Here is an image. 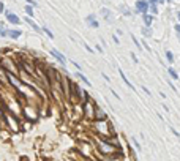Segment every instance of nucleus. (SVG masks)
Returning a JSON list of instances; mask_svg holds the SVG:
<instances>
[{"label": "nucleus", "mask_w": 180, "mask_h": 161, "mask_svg": "<svg viewBox=\"0 0 180 161\" xmlns=\"http://www.w3.org/2000/svg\"><path fill=\"white\" fill-rule=\"evenodd\" d=\"M136 8H138V11H141V13H144V14H145V11L149 9V3H147V0H138V2H136Z\"/></svg>", "instance_id": "obj_1"}, {"label": "nucleus", "mask_w": 180, "mask_h": 161, "mask_svg": "<svg viewBox=\"0 0 180 161\" xmlns=\"http://www.w3.org/2000/svg\"><path fill=\"white\" fill-rule=\"evenodd\" d=\"M51 54H52V55H54V57H55V59H57V60H59V62H60L62 65H65V63H66V59H65V57H63V55H62V54H60L59 51H55V49H52V51H51Z\"/></svg>", "instance_id": "obj_2"}, {"label": "nucleus", "mask_w": 180, "mask_h": 161, "mask_svg": "<svg viewBox=\"0 0 180 161\" xmlns=\"http://www.w3.org/2000/svg\"><path fill=\"white\" fill-rule=\"evenodd\" d=\"M6 19H8V21L11 22V24H19V22H21V21H19V17H17L16 14H11V13L6 14Z\"/></svg>", "instance_id": "obj_3"}, {"label": "nucleus", "mask_w": 180, "mask_h": 161, "mask_svg": "<svg viewBox=\"0 0 180 161\" xmlns=\"http://www.w3.org/2000/svg\"><path fill=\"white\" fill-rule=\"evenodd\" d=\"M119 73H120V76H122V79H123V82H125V84L128 85V87H130L131 90H134V87H133V84H131V82H130V81L127 79V76H125V74H123V71H122V70H119Z\"/></svg>", "instance_id": "obj_4"}, {"label": "nucleus", "mask_w": 180, "mask_h": 161, "mask_svg": "<svg viewBox=\"0 0 180 161\" xmlns=\"http://www.w3.org/2000/svg\"><path fill=\"white\" fill-rule=\"evenodd\" d=\"M25 22H27L28 25H30V27L33 28V30H38V28H40V27H38V25H36V24H35V22L32 21V19H30V17H25Z\"/></svg>", "instance_id": "obj_5"}, {"label": "nucleus", "mask_w": 180, "mask_h": 161, "mask_svg": "<svg viewBox=\"0 0 180 161\" xmlns=\"http://www.w3.org/2000/svg\"><path fill=\"white\" fill-rule=\"evenodd\" d=\"M6 35H9L11 38H19L21 36V32L19 30H11V32H6Z\"/></svg>", "instance_id": "obj_6"}, {"label": "nucleus", "mask_w": 180, "mask_h": 161, "mask_svg": "<svg viewBox=\"0 0 180 161\" xmlns=\"http://www.w3.org/2000/svg\"><path fill=\"white\" fill-rule=\"evenodd\" d=\"M87 22H89L90 25H93V27H98V22L93 19V16H89V17H87Z\"/></svg>", "instance_id": "obj_7"}, {"label": "nucleus", "mask_w": 180, "mask_h": 161, "mask_svg": "<svg viewBox=\"0 0 180 161\" xmlns=\"http://www.w3.org/2000/svg\"><path fill=\"white\" fill-rule=\"evenodd\" d=\"M144 22H145V25H150L152 24V16L150 14H144Z\"/></svg>", "instance_id": "obj_8"}, {"label": "nucleus", "mask_w": 180, "mask_h": 161, "mask_svg": "<svg viewBox=\"0 0 180 161\" xmlns=\"http://www.w3.org/2000/svg\"><path fill=\"white\" fill-rule=\"evenodd\" d=\"M79 79H81V81H82L84 84H87V85H92V84H90V81H89L87 78H85L84 74H81V73H79Z\"/></svg>", "instance_id": "obj_9"}, {"label": "nucleus", "mask_w": 180, "mask_h": 161, "mask_svg": "<svg viewBox=\"0 0 180 161\" xmlns=\"http://www.w3.org/2000/svg\"><path fill=\"white\" fill-rule=\"evenodd\" d=\"M167 71H169V74H171V76H172V79H174V81H177V79H178V76H177V73H175V71H174L172 68H169Z\"/></svg>", "instance_id": "obj_10"}, {"label": "nucleus", "mask_w": 180, "mask_h": 161, "mask_svg": "<svg viewBox=\"0 0 180 161\" xmlns=\"http://www.w3.org/2000/svg\"><path fill=\"white\" fill-rule=\"evenodd\" d=\"M25 11H27V14L30 16V17H33V9H32L30 5H27V6H25Z\"/></svg>", "instance_id": "obj_11"}, {"label": "nucleus", "mask_w": 180, "mask_h": 161, "mask_svg": "<svg viewBox=\"0 0 180 161\" xmlns=\"http://www.w3.org/2000/svg\"><path fill=\"white\" fill-rule=\"evenodd\" d=\"M166 59H167L169 62H172V60H174V57H172V54H171L169 51H166Z\"/></svg>", "instance_id": "obj_12"}, {"label": "nucleus", "mask_w": 180, "mask_h": 161, "mask_svg": "<svg viewBox=\"0 0 180 161\" xmlns=\"http://www.w3.org/2000/svg\"><path fill=\"white\" fill-rule=\"evenodd\" d=\"M43 30H44V33H46L47 36H49V38H54V35L51 33V30H49V28H46V27H44V28H43Z\"/></svg>", "instance_id": "obj_13"}, {"label": "nucleus", "mask_w": 180, "mask_h": 161, "mask_svg": "<svg viewBox=\"0 0 180 161\" xmlns=\"http://www.w3.org/2000/svg\"><path fill=\"white\" fill-rule=\"evenodd\" d=\"M142 33H145L147 36H150V35H152V32H150V28H149V27H145V28H142Z\"/></svg>", "instance_id": "obj_14"}, {"label": "nucleus", "mask_w": 180, "mask_h": 161, "mask_svg": "<svg viewBox=\"0 0 180 161\" xmlns=\"http://www.w3.org/2000/svg\"><path fill=\"white\" fill-rule=\"evenodd\" d=\"M25 2L30 3V6H36V2H35V0H25Z\"/></svg>", "instance_id": "obj_15"}, {"label": "nucleus", "mask_w": 180, "mask_h": 161, "mask_svg": "<svg viewBox=\"0 0 180 161\" xmlns=\"http://www.w3.org/2000/svg\"><path fill=\"white\" fill-rule=\"evenodd\" d=\"M150 9H152V13H158V8H156L155 5H152V6H150Z\"/></svg>", "instance_id": "obj_16"}, {"label": "nucleus", "mask_w": 180, "mask_h": 161, "mask_svg": "<svg viewBox=\"0 0 180 161\" xmlns=\"http://www.w3.org/2000/svg\"><path fill=\"white\" fill-rule=\"evenodd\" d=\"M149 2H150L152 5H155V3H156V0H149Z\"/></svg>", "instance_id": "obj_17"}, {"label": "nucleus", "mask_w": 180, "mask_h": 161, "mask_svg": "<svg viewBox=\"0 0 180 161\" xmlns=\"http://www.w3.org/2000/svg\"><path fill=\"white\" fill-rule=\"evenodd\" d=\"M156 2H158V3H163V2H164V0H156Z\"/></svg>", "instance_id": "obj_18"}, {"label": "nucleus", "mask_w": 180, "mask_h": 161, "mask_svg": "<svg viewBox=\"0 0 180 161\" xmlns=\"http://www.w3.org/2000/svg\"><path fill=\"white\" fill-rule=\"evenodd\" d=\"M0 28H3V24L2 22H0Z\"/></svg>", "instance_id": "obj_19"}]
</instances>
